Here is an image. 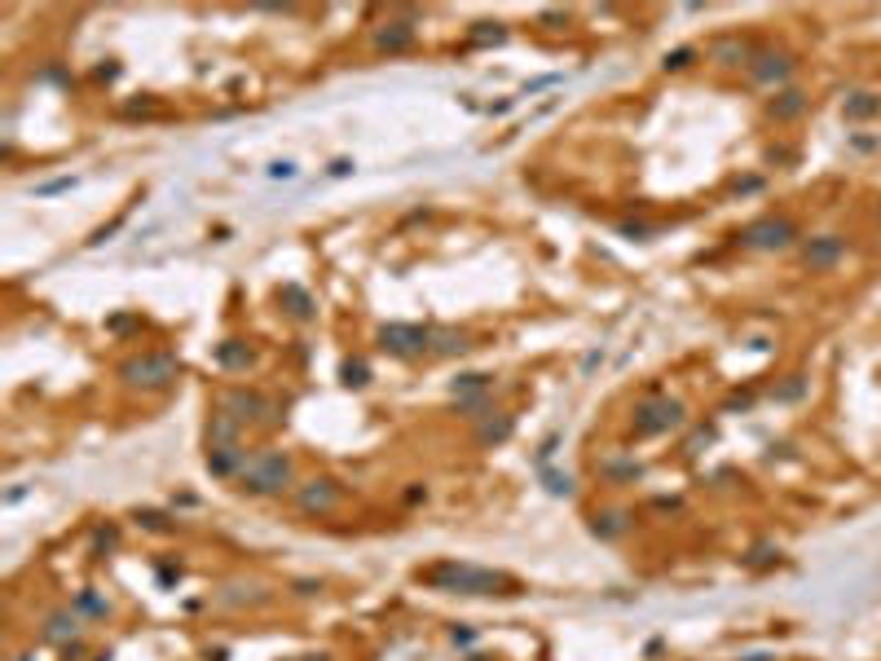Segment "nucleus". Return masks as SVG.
<instances>
[{"instance_id":"obj_1","label":"nucleus","mask_w":881,"mask_h":661,"mask_svg":"<svg viewBox=\"0 0 881 661\" xmlns=\"http://www.w3.org/2000/svg\"><path fill=\"white\" fill-rule=\"evenodd\" d=\"M423 586L432 591H454V595H520V582L499 569H481V564H459V560H441L432 569L419 573Z\"/></svg>"},{"instance_id":"obj_2","label":"nucleus","mask_w":881,"mask_h":661,"mask_svg":"<svg viewBox=\"0 0 881 661\" xmlns=\"http://www.w3.org/2000/svg\"><path fill=\"white\" fill-rule=\"evenodd\" d=\"M295 481V463L282 450H256L248 459V468L239 472V490L248 494H282Z\"/></svg>"},{"instance_id":"obj_3","label":"nucleus","mask_w":881,"mask_h":661,"mask_svg":"<svg viewBox=\"0 0 881 661\" xmlns=\"http://www.w3.org/2000/svg\"><path fill=\"white\" fill-rule=\"evenodd\" d=\"M683 419H688V410H683V401H679V397L652 393V397H643V401L634 405L630 428H634V437H665V432L683 428Z\"/></svg>"},{"instance_id":"obj_4","label":"nucleus","mask_w":881,"mask_h":661,"mask_svg":"<svg viewBox=\"0 0 881 661\" xmlns=\"http://www.w3.org/2000/svg\"><path fill=\"white\" fill-rule=\"evenodd\" d=\"M177 371H181L177 353L154 349V353H137V358H128L124 366H120V380H124L128 389L154 393V389H168V384L177 380Z\"/></svg>"},{"instance_id":"obj_5","label":"nucleus","mask_w":881,"mask_h":661,"mask_svg":"<svg viewBox=\"0 0 881 661\" xmlns=\"http://www.w3.org/2000/svg\"><path fill=\"white\" fill-rule=\"evenodd\" d=\"M736 239H741V248H750V252H784V248H793L798 225H793L789 216H758V221H750Z\"/></svg>"},{"instance_id":"obj_6","label":"nucleus","mask_w":881,"mask_h":661,"mask_svg":"<svg viewBox=\"0 0 881 661\" xmlns=\"http://www.w3.org/2000/svg\"><path fill=\"white\" fill-rule=\"evenodd\" d=\"M379 349L392 358H419L432 349V331L414 327V322H388V327H379Z\"/></svg>"},{"instance_id":"obj_7","label":"nucleus","mask_w":881,"mask_h":661,"mask_svg":"<svg viewBox=\"0 0 881 661\" xmlns=\"http://www.w3.org/2000/svg\"><path fill=\"white\" fill-rule=\"evenodd\" d=\"M340 485L331 481V476H313V481H304V485H295V508L304 512V516H331L335 508H340Z\"/></svg>"},{"instance_id":"obj_8","label":"nucleus","mask_w":881,"mask_h":661,"mask_svg":"<svg viewBox=\"0 0 881 661\" xmlns=\"http://www.w3.org/2000/svg\"><path fill=\"white\" fill-rule=\"evenodd\" d=\"M221 410L234 414L239 423H278V405L269 397L248 393V389H234V393L221 397Z\"/></svg>"},{"instance_id":"obj_9","label":"nucleus","mask_w":881,"mask_h":661,"mask_svg":"<svg viewBox=\"0 0 881 661\" xmlns=\"http://www.w3.org/2000/svg\"><path fill=\"white\" fill-rule=\"evenodd\" d=\"M793 75V53H784V49H758L754 67H750V80L762 84V89H775V84H784Z\"/></svg>"},{"instance_id":"obj_10","label":"nucleus","mask_w":881,"mask_h":661,"mask_svg":"<svg viewBox=\"0 0 881 661\" xmlns=\"http://www.w3.org/2000/svg\"><path fill=\"white\" fill-rule=\"evenodd\" d=\"M842 256H846V239H842V234H820V239H806V243H802V264H806L811 273L833 269Z\"/></svg>"},{"instance_id":"obj_11","label":"nucleus","mask_w":881,"mask_h":661,"mask_svg":"<svg viewBox=\"0 0 881 661\" xmlns=\"http://www.w3.org/2000/svg\"><path fill=\"white\" fill-rule=\"evenodd\" d=\"M710 58L719 62V67H754L758 58V44H750L745 35H719L714 44H710Z\"/></svg>"},{"instance_id":"obj_12","label":"nucleus","mask_w":881,"mask_h":661,"mask_svg":"<svg viewBox=\"0 0 881 661\" xmlns=\"http://www.w3.org/2000/svg\"><path fill=\"white\" fill-rule=\"evenodd\" d=\"M44 640L58 644V649H71V644L80 640V613H75V609L49 613V618H44Z\"/></svg>"},{"instance_id":"obj_13","label":"nucleus","mask_w":881,"mask_h":661,"mask_svg":"<svg viewBox=\"0 0 881 661\" xmlns=\"http://www.w3.org/2000/svg\"><path fill=\"white\" fill-rule=\"evenodd\" d=\"M410 44H414V27H410L405 18H388V22L375 31L379 53H401V49H410Z\"/></svg>"},{"instance_id":"obj_14","label":"nucleus","mask_w":881,"mask_h":661,"mask_svg":"<svg viewBox=\"0 0 881 661\" xmlns=\"http://www.w3.org/2000/svg\"><path fill=\"white\" fill-rule=\"evenodd\" d=\"M248 450L243 445H221V450H208V472L212 476H239L248 468Z\"/></svg>"},{"instance_id":"obj_15","label":"nucleus","mask_w":881,"mask_h":661,"mask_svg":"<svg viewBox=\"0 0 881 661\" xmlns=\"http://www.w3.org/2000/svg\"><path fill=\"white\" fill-rule=\"evenodd\" d=\"M806 111V93L802 89H780L771 102H767V115L775 120V124H789V120H798Z\"/></svg>"},{"instance_id":"obj_16","label":"nucleus","mask_w":881,"mask_h":661,"mask_svg":"<svg viewBox=\"0 0 881 661\" xmlns=\"http://www.w3.org/2000/svg\"><path fill=\"white\" fill-rule=\"evenodd\" d=\"M511 432H515L511 414H499V410H485L481 423H476V441H481V445H503Z\"/></svg>"},{"instance_id":"obj_17","label":"nucleus","mask_w":881,"mask_h":661,"mask_svg":"<svg viewBox=\"0 0 881 661\" xmlns=\"http://www.w3.org/2000/svg\"><path fill=\"white\" fill-rule=\"evenodd\" d=\"M239 419L234 414H225L221 405H216V414H212V423H208V450H221V445H239Z\"/></svg>"},{"instance_id":"obj_18","label":"nucleus","mask_w":881,"mask_h":661,"mask_svg":"<svg viewBox=\"0 0 881 661\" xmlns=\"http://www.w3.org/2000/svg\"><path fill=\"white\" fill-rule=\"evenodd\" d=\"M278 300H282V309H287L291 318H300V322H309V318H313V295H309L304 287L287 282V287H278Z\"/></svg>"},{"instance_id":"obj_19","label":"nucleus","mask_w":881,"mask_h":661,"mask_svg":"<svg viewBox=\"0 0 881 661\" xmlns=\"http://www.w3.org/2000/svg\"><path fill=\"white\" fill-rule=\"evenodd\" d=\"M216 362H221L225 371H248L256 362V353L243 344V340H225V344H216Z\"/></svg>"},{"instance_id":"obj_20","label":"nucleus","mask_w":881,"mask_h":661,"mask_svg":"<svg viewBox=\"0 0 881 661\" xmlns=\"http://www.w3.org/2000/svg\"><path fill=\"white\" fill-rule=\"evenodd\" d=\"M842 115H846V120H877L881 115V98L877 93H869V89H860V93H851V98H846Z\"/></svg>"},{"instance_id":"obj_21","label":"nucleus","mask_w":881,"mask_h":661,"mask_svg":"<svg viewBox=\"0 0 881 661\" xmlns=\"http://www.w3.org/2000/svg\"><path fill=\"white\" fill-rule=\"evenodd\" d=\"M463 349H472L468 344V331H432V353H463Z\"/></svg>"},{"instance_id":"obj_22","label":"nucleus","mask_w":881,"mask_h":661,"mask_svg":"<svg viewBox=\"0 0 881 661\" xmlns=\"http://www.w3.org/2000/svg\"><path fill=\"white\" fill-rule=\"evenodd\" d=\"M340 380H344L349 389H366V384H371V366H366L362 358H349V362L340 366Z\"/></svg>"},{"instance_id":"obj_23","label":"nucleus","mask_w":881,"mask_h":661,"mask_svg":"<svg viewBox=\"0 0 881 661\" xmlns=\"http://www.w3.org/2000/svg\"><path fill=\"white\" fill-rule=\"evenodd\" d=\"M75 613H89V618H106V613H111V600H102L98 591H80V595H75Z\"/></svg>"},{"instance_id":"obj_24","label":"nucleus","mask_w":881,"mask_h":661,"mask_svg":"<svg viewBox=\"0 0 881 661\" xmlns=\"http://www.w3.org/2000/svg\"><path fill=\"white\" fill-rule=\"evenodd\" d=\"M472 44H503L507 40V27L503 22H476V31L468 35Z\"/></svg>"},{"instance_id":"obj_25","label":"nucleus","mask_w":881,"mask_h":661,"mask_svg":"<svg viewBox=\"0 0 881 661\" xmlns=\"http://www.w3.org/2000/svg\"><path fill=\"white\" fill-rule=\"evenodd\" d=\"M595 538H617V533H626V516L622 512H604V516H595Z\"/></svg>"},{"instance_id":"obj_26","label":"nucleus","mask_w":881,"mask_h":661,"mask_svg":"<svg viewBox=\"0 0 881 661\" xmlns=\"http://www.w3.org/2000/svg\"><path fill=\"white\" fill-rule=\"evenodd\" d=\"M600 472H604L609 481H639V476H643V468H639V463H617V459H609Z\"/></svg>"},{"instance_id":"obj_27","label":"nucleus","mask_w":881,"mask_h":661,"mask_svg":"<svg viewBox=\"0 0 881 661\" xmlns=\"http://www.w3.org/2000/svg\"><path fill=\"white\" fill-rule=\"evenodd\" d=\"M481 393H490V375H463L454 384V397H481Z\"/></svg>"},{"instance_id":"obj_28","label":"nucleus","mask_w":881,"mask_h":661,"mask_svg":"<svg viewBox=\"0 0 881 661\" xmlns=\"http://www.w3.org/2000/svg\"><path fill=\"white\" fill-rule=\"evenodd\" d=\"M692 62H696V49H674V53H665L661 67H665V71H688Z\"/></svg>"},{"instance_id":"obj_29","label":"nucleus","mask_w":881,"mask_h":661,"mask_svg":"<svg viewBox=\"0 0 881 661\" xmlns=\"http://www.w3.org/2000/svg\"><path fill=\"white\" fill-rule=\"evenodd\" d=\"M547 490H551V494H573V481L560 476V472H547Z\"/></svg>"},{"instance_id":"obj_30","label":"nucleus","mask_w":881,"mask_h":661,"mask_svg":"<svg viewBox=\"0 0 881 661\" xmlns=\"http://www.w3.org/2000/svg\"><path fill=\"white\" fill-rule=\"evenodd\" d=\"M802 389H806V380H802V375H793V384H784L780 393H771V397H780V401H793V397H802Z\"/></svg>"},{"instance_id":"obj_31","label":"nucleus","mask_w":881,"mask_h":661,"mask_svg":"<svg viewBox=\"0 0 881 661\" xmlns=\"http://www.w3.org/2000/svg\"><path fill=\"white\" fill-rule=\"evenodd\" d=\"M622 234H626V239H648L652 225H643V221H622Z\"/></svg>"},{"instance_id":"obj_32","label":"nucleus","mask_w":881,"mask_h":661,"mask_svg":"<svg viewBox=\"0 0 881 661\" xmlns=\"http://www.w3.org/2000/svg\"><path fill=\"white\" fill-rule=\"evenodd\" d=\"M269 177H282V181H291V177H295V163H273V168H269Z\"/></svg>"},{"instance_id":"obj_33","label":"nucleus","mask_w":881,"mask_h":661,"mask_svg":"<svg viewBox=\"0 0 881 661\" xmlns=\"http://www.w3.org/2000/svg\"><path fill=\"white\" fill-rule=\"evenodd\" d=\"M745 564H754V569L758 564H771V547H754V555H750Z\"/></svg>"},{"instance_id":"obj_34","label":"nucleus","mask_w":881,"mask_h":661,"mask_svg":"<svg viewBox=\"0 0 881 661\" xmlns=\"http://www.w3.org/2000/svg\"><path fill=\"white\" fill-rule=\"evenodd\" d=\"M349 172H353L349 159H335V163H331V177H349Z\"/></svg>"},{"instance_id":"obj_35","label":"nucleus","mask_w":881,"mask_h":661,"mask_svg":"<svg viewBox=\"0 0 881 661\" xmlns=\"http://www.w3.org/2000/svg\"><path fill=\"white\" fill-rule=\"evenodd\" d=\"M75 181H49V185H40V194H58V190H71Z\"/></svg>"},{"instance_id":"obj_36","label":"nucleus","mask_w":881,"mask_h":661,"mask_svg":"<svg viewBox=\"0 0 881 661\" xmlns=\"http://www.w3.org/2000/svg\"><path fill=\"white\" fill-rule=\"evenodd\" d=\"M758 185H762V181H758V177H750V181H736V194H754Z\"/></svg>"},{"instance_id":"obj_37","label":"nucleus","mask_w":881,"mask_h":661,"mask_svg":"<svg viewBox=\"0 0 881 661\" xmlns=\"http://www.w3.org/2000/svg\"><path fill=\"white\" fill-rule=\"evenodd\" d=\"M309 661H331V657H326V653H322V657H309Z\"/></svg>"},{"instance_id":"obj_38","label":"nucleus","mask_w":881,"mask_h":661,"mask_svg":"<svg viewBox=\"0 0 881 661\" xmlns=\"http://www.w3.org/2000/svg\"><path fill=\"white\" fill-rule=\"evenodd\" d=\"M13 661H31V657H13Z\"/></svg>"}]
</instances>
